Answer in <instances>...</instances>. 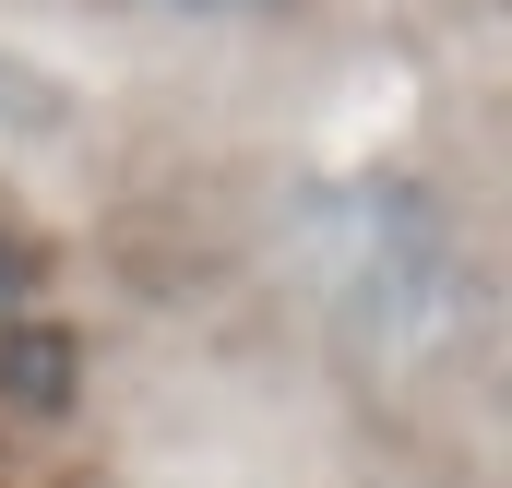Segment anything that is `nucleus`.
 Masks as SVG:
<instances>
[{"instance_id":"1","label":"nucleus","mask_w":512,"mask_h":488,"mask_svg":"<svg viewBox=\"0 0 512 488\" xmlns=\"http://www.w3.org/2000/svg\"><path fill=\"white\" fill-rule=\"evenodd\" d=\"M298 262H310V298L370 346H429L453 322V239L417 191H382V179L310 191L298 203Z\"/></svg>"},{"instance_id":"2","label":"nucleus","mask_w":512,"mask_h":488,"mask_svg":"<svg viewBox=\"0 0 512 488\" xmlns=\"http://www.w3.org/2000/svg\"><path fill=\"white\" fill-rule=\"evenodd\" d=\"M167 12H262V0H167Z\"/></svg>"}]
</instances>
